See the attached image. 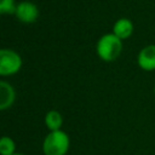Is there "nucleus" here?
<instances>
[{"label":"nucleus","mask_w":155,"mask_h":155,"mask_svg":"<svg viewBox=\"0 0 155 155\" xmlns=\"http://www.w3.org/2000/svg\"><path fill=\"white\" fill-rule=\"evenodd\" d=\"M16 99L15 88L7 82L1 80L0 81V110H6L10 108Z\"/></svg>","instance_id":"423d86ee"},{"label":"nucleus","mask_w":155,"mask_h":155,"mask_svg":"<svg viewBox=\"0 0 155 155\" xmlns=\"http://www.w3.org/2000/svg\"><path fill=\"white\" fill-rule=\"evenodd\" d=\"M16 150L15 140L11 137L4 136L0 139V154L1 155H13Z\"/></svg>","instance_id":"1a4fd4ad"},{"label":"nucleus","mask_w":155,"mask_h":155,"mask_svg":"<svg viewBox=\"0 0 155 155\" xmlns=\"http://www.w3.org/2000/svg\"><path fill=\"white\" fill-rule=\"evenodd\" d=\"M69 147V136L62 130L50 131L42 142V151L45 155H65Z\"/></svg>","instance_id":"f03ea898"},{"label":"nucleus","mask_w":155,"mask_h":155,"mask_svg":"<svg viewBox=\"0 0 155 155\" xmlns=\"http://www.w3.org/2000/svg\"><path fill=\"white\" fill-rule=\"evenodd\" d=\"M121 51H122V40H120L113 33L102 35L96 45L97 56L104 62H113L120 56Z\"/></svg>","instance_id":"f257e3e1"},{"label":"nucleus","mask_w":155,"mask_h":155,"mask_svg":"<svg viewBox=\"0 0 155 155\" xmlns=\"http://www.w3.org/2000/svg\"><path fill=\"white\" fill-rule=\"evenodd\" d=\"M22 68L21 56L10 48L0 50V75L11 76L17 74Z\"/></svg>","instance_id":"7ed1b4c3"},{"label":"nucleus","mask_w":155,"mask_h":155,"mask_svg":"<svg viewBox=\"0 0 155 155\" xmlns=\"http://www.w3.org/2000/svg\"><path fill=\"white\" fill-rule=\"evenodd\" d=\"M45 125L50 131H59L63 125V117L59 111L50 110L45 115Z\"/></svg>","instance_id":"6e6552de"},{"label":"nucleus","mask_w":155,"mask_h":155,"mask_svg":"<svg viewBox=\"0 0 155 155\" xmlns=\"http://www.w3.org/2000/svg\"><path fill=\"white\" fill-rule=\"evenodd\" d=\"M137 63L139 68L145 71L155 70V44L147 45L139 51L137 56Z\"/></svg>","instance_id":"39448f33"},{"label":"nucleus","mask_w":155,"mask_h":155,"mask_svg":"<svg viewBox=\"0 0 155 155\" xmlns=\"http://www.w3.org/2000/svg\"><path fill=\"white\" fill-rule=\"evenodd\" d=\"M13 155H24V154H18V153H15Z\"/></svg>","instance_id":"9b49d317"},{"label":"nucleus","mask_w":155,"mask_h":155,"mask_svg":"<svg viewBox=\"0 0 155 155\" xmlns=\"http://www.w3.org/2000/svg\"><path fill=\"white\" fill-rule=\"evenodd\" d=\"M154 92H155V87H154Z\"/></svg>","instance_id":"f8f14e48"},{"label":"nucleus","mask_w":155,"mask_h":155,"mask_svg":"<svg viewBox=\"0 0 155 155\" xmlns=\"http://www.w3.org/2000/svg\"><path fill=\"white\" fill-rule=\"evenodd\" d=\"M15 0H0V13L1 15H15L16 12Z\"/></svg>","instance_id":"9d476101"},{"label":"nucleus","mask_w":155,"mask_h":155,"mask_svg":"<svg viewBox=\"0 0 155 155\" xmlns=\"http://www.w3.org/2000/svg\"><path fill=\"white\" fill-rule=\"evenodd\" d=\"M133 23L131 19L128 18H120L117 19L114 25H113V34L115 36H117L120 40H125V39H128L132 33H133Z\"/></svg>","instance_id":"0eeeda50"},{"label":"nucleus","mask_w":155,"mask_h":155,"mask_svg":"<svg viewBox=\"0 0 155 155\" xmlns=\"http://www.w3.org/2000/svg\"><path fill=\"white\" fill-rule=\"evenodd\" d=\"M15 16L19 22L25 23V24H30L38 19L39 8L31 1H22L19 4H17Z\"/></svg>","instance_id":"20e7f679"}]
</instances>
